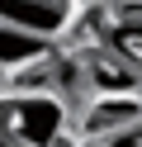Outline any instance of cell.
I'll return each mask as SVG.
<instances>
[{
  "label": "cell",
  "mask_w": 142,
  "mask_h": 147,
  "mask_svg": "<svg viewBox=\"0 0 142 147\" xmlns=\"http://www.w3.org/2000/svg\"><path fill=\"white\" fill-rule=\"evenodd\" d=\"M66 133L62 95H5V147H57Z\"/></svg>",
  "instance_id": "obj_1"
},
{
  "label": "cell",
  "mask_w": 142,
  "mask_h": 147,
  "mask_svg": "<svg viewBox=\"0 0 142 147\" xmlns=\"http://www.w3.org/2000/svg\"><path fill=\"white\" fill-rule=\"evenodd\" d=\"M76 19H81V5H71V0H9V5H0L5 29H24V33L47 38V43L62 38Z\"/></svg>",
  "instance_id": "obj_2"
},
{
  "label": "cell",
  "mask_w": 142,
  "mask_h": 147,
  "mask_svg": "<svg viewBox=\"0 0 142 147\" xmlns=\"http://www.w3.org/2000/svg\"><path fill=\"white\" fill-rule=\"evenodd\" d=\"M85 81H90L95 100H104V95H137L142 71L133 67L123 52H90V62H85Z\"/></svg>",
  "instance_id": "obj_3"
},
{
  "label": "cell",
  "mask_w": 142,
  "mask_h": 147,
  "mask_svg": "<svg viewBox=\"0 0 142 147\" xmlns=\"http://www.w3.org/2000/svg\"><path fill=\"white\" fill-rule=\"evenodd\" d=\"M43 62H57L47 38H33L24 29H5L0 24V67H5V76H19V71L43 67Z\"/></svg>",
  "instance_id": "obj_4"
},
{
  "label": "cell",
  "mask_w": 142,
  "mask_h": 147,
  "mask_svg": "<svg viewBox=\"0 0 142 147\" xmlns=\"http://www.w3.org/2000/svg\"><path fill=\"white\" fill-rule=\"evenodd\" d=\"M142 123V100L137 95H104L85 109V133H128Z\"/></svg>",
  "instance_id": "obj_5"
}]
</instances>
